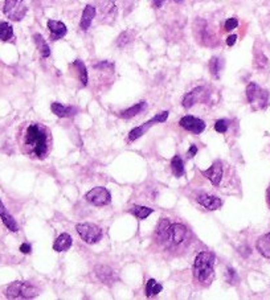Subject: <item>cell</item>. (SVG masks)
Instances as JSON below:
<instances>
[{
    "mask_svg": "<svg viewBox=\"0 0 270 300\" xmlns=\"http://www.w3.org/2000/svg\"><path fill=\"white\" fill-rule=\"evenodd\" d=\"M19 143L24 155L44 160L52 150V132L41 123H27L21 128Z\"/></svg>",
    "mask_w": 270,
    "mask_h": 300,
    "instance_id": "cell-1",
    "label": "cell"
},
{
    "mask_svg": "<svg viewBox=\"0 0 270 300\" xmlns=\"http://www.w3.org/2000/svg\"><path fill=\"white\" fill-rule=\"evenodd\" d=\"M215 257L211 253L203 251L195 259L193 263V276L197 282H208L213 275Z\"/></svg>",
    "mask_w": 270,
    "mask_h": 300,
    "instance_id": "cell-2",
    "label": "cell"
},
{
    "mask_svg": "<svg viewBox=\"0 0 270 300\" xmlns=\"http://www.w3.org/2000/svg\"><path fill=\"white\" fill-rule=\"evenodd\" d=\"M39 290L28 282H13L9 284L5 296L8 299H32L38 296Z\"/></svg>",
    "mask_w": 270,
    "mask_h": 300,
    "instance_id": "cell-3",
    "label": "cell"
},
{
    "mask_svg": "<svg viewBox=\"0 0 270 300\" xmlns=\"http://www.w3.org/2000/svg\"><path fill=\"white\" fill-rule=\"evenodd\" d=\"M246 98L248 102L253 106L254 110H260V109H265L268 106V101H269V93L262 89L257 83L250 82L246 86Z\"/></svg>",
    "mask_w": 270,
    "mask_h": 300,
    "instance_id": "cell-4",
    "label": "cell"
},
{
    "mask_svg": "<svg viewBox=\"0 0 270 300\" xmlns=\"http://www.w3.org/2000/svg\"><path fill=\"white\" fill-rule=\"evenodd\" d=\"M3 12L9 20L21 21L27 15V5L24 0H4Z\"/></svg>",
    "mask_w": 270,
    "mask_h": 300,
    "instance_id": "cell-5",
    "label": "cell"
},
{
    "mask_svg": "<svg viewBox=\"0 0 270 300\" xmlns=\"http://www.w3.org/2000/svg\"><path fill=\"white\" fill-rule=\"evenodd\" d=\"M76 230L78 233V235L89 245L97 243L102 238V229L100 226H97L94 224H78L76 226Z\"/></svg>",
    "mask_w": 270,
    "mask_h": 300,
    "instance_id": "cell-6",
    "label": "cell"
},
{
    "mask_svg": "<svg viewBox=\"0 0 270 300\" xmlns=\"http://www.w3.org/2000/svg\"><path fill=\"white\" fill-rule=\"evenodd\" d=\"M85 198L93 205L104 206L108 205L109 202L112 201V194L104 187H97V188H93L92 190H89L85 194Z\"/></svg>",
    "mask_w": 270,
    "mask_h": 300,
    "instance_id": "cell-7",
    "label": "cell"
},
{
    "mask_svg": "<svg viewBox=\"0 0 270 300\" xmlns=\"http://www.w3.org/2000/svg\"><path fill=\"white\" fill-rule=\"evenodd\" d=\"M168 111H163V112H160V114H156V115L153 118V119H150L149 122H146V123H143L142 126H139V127L134 128V130H131V132L129 134V139L133 142V140H137L139 139L142 135H145L146 131H149L150 127H153L155 123H163V122H166L167 118H168Z\"/></svg>",
    "mask_w": 270,
    "mask_h": 300,
    "instance_id": "cell-8",
    "label": "cell"
},
{
    "mask_svg": "<svg viewBox=\"0 0 270 300\" xmlns=\"http://www.w3.org/2000/svg\"><path fill=\"white\" fill-rule=\"evenodd\" d=\"M179 124H180L184 130L193 132V134H201V132L205 130V122L192 115L183 116V118L180 119V122H179Z\"/></svg>",
    "mask_w": 270,
    "mask_h": 300,
    "instance_id": "cell-9",
    "label": "cell"
},
{
    "mask_svg": "<svg viewBox=\"0 0 270 300\" xmlns=\"http://www.w3.org/2000/svg\"><path fill=\"white\" fill-rule=\"evenodd\" d=\"M187 238V227L182 224H174L170 226V233H168V239L174 245H180Z\"/></svg>",
    "mask_w": 270,
    "mask_h": 300,
    "instance_id": "cell-10",
    "label": "cell"
},
{
    "mask_svg": "<svg viewBox=\"0 0 270 300\" xmlns=\"http://www.w3.org/2000/svg\"><path fill=\"white\" fill-rule=\"evenodd\" d=\"M204 176L207 177L208 180L211 181L213 185H220L221 179H223V165L219 160L215 161L212 164V167H209L207 171H203L201 172Z\"/></svg>",
    "mask_w": 270,
    "mask_h": 300,
    "instance_id": "cell-11",
    "label": "cell"
},
{
    "mask_svg": "<svg viewBox=\"0 0 270 300\" xmlns=\"http://www.w3.org/2000/svg\"><path fill=\"white\" fill-rule=\"evenodd\" d=\"M196 200H197L200 205H203L204 208L208 210H217L220 209L221 205H223L221 198L216 197V196H211V194L207 193H200Z\"/></svg>",
    "mask_w": 270,
    "mask_h": 300,
    "instance_id": "cell-12",
    "label": "cell"
},
{
    "mask_svg": "<svg viewBox=\"0 0 270 300\" xmlns=\"http://www.w3.org/2000/svg\"><path fill=\"white\" fill-rule=\"evenodd\" d=\"M204 95H207V93H205V89L201 86L196 87V89H193L192 91H190V93L184 97L183 107H186V109H190V107L193 106L196 102L203 101Z\"/></svg>",
    "mask_w": 270,
    "mask_h": 300,
    "instance_id": "cell-13",
    "label": "cell"
},
{
    "mask_svg": "<svg viewBox=\"0 0 270 300\" xmlns=\"http://www.w3.org/2000/svg\"><path fill=\"white\" fill-rule=\"evenodd\" d=\"M0 218H1V221H3V224H4L5 227H7L8 230L13 231V233L19 230L17 222L15 221V218L8 213V210H7V208H5L1 200H0Z\"/></svg>",
    "mask_w": 270,
    "mask_h": 300,
    "instance_id": "cell-14",
    "label": "cell"
},
{
    "mask_svg": "<svg viewBox=\"0 0 270 300\" xmlns=\"http://www.w3.org/2000/svg\"><path fill=\"white\" fill-rule=\"evenodd\" d=\"M96 275L105 284H113L116 280V274L113 271V268H110L109 266H104V264L97 266Z\"/></svg>",
    "mask_w": 270,
    "mask_h": 300,
    "instance_id": "cell-15",
    "label": "cell"
},
{
    "mask_svg": "<svg viewBox=\"0 0 270 300\" xmlns=\"http://www.w3.org/2000/svg\"><path fill=\"white\" fill-rule=\"evenodd\" d=\"M48 29L52 33V40H58L67 35L68 29L67 25L64 24L63 21L58 20H49L48 21Z\"/></svg>",
    "mask_w": 270,
    "mask_h": 300,
    "instance_id": "cell-16",
    "label": "cell"
},
{
    "mask_svg": "<svg viewBox=\"0 0 270 300\" xmlns=\"http://www.w3.org/2000/svg\"><path fill=\"white\" fill-rule=\"evenodd\" d=\"M94 17H96V7L87 4L86 7H85V9H83L82 16H81V21H79V27H81V29L87 31L89 27H90V24H92V21Z\"/></svg>",
    "mask_w": 270,
    "mask_h": 300,
    "instance_id": "cell-17",
    "label": "cell"
},
{
    "mask_svg": "<svg viewBox=\"0 0 270 300\" xmlns=\"http://www.w3.org/2000/svg\"><path fill=\"white\" fill-rule=\"evenodd\" d=\"M50 109L53 111V114H56V115L60 116V118H68V116L75 115L76 112H77V109H75V107L64 106V105L58 102L52 103V105H50Z\"/></svg>",
    "mask_w": 270,
    "mask_h": 300,
    "instance_id": "cell-18",
    "label": "cell"
},
{
    "mask_svg": "<svg viewBox=\"0 0 270 300\" xmlns=\"http://www.w3.org/2000/svg\"><path fill=\"white\" fill-rule=\"evenodd\" d=\"M72 243H73V239H72L71 235L67 234V233H64V234L58 235L57 239L54 241L53 249L56 251H58V253L67 251L72 247Z\"/></svg>",
    "mask_w": 270,
    "mask_h": 300,
    "instance_id": "cell-19",
    "label": "cell"
},
{
    "mask_svg": "<svg viewBox=\"0 0 270 300\" xmlns=\"http://www.w3.org/2000/svg\"><path fill=\"white\" fill-rule=\"evenodd\" d=\"M257 250L265 258H270V233L264 234L257 241Z\"/></svg>",
    "mask_w": 270,
    "mask_h": 300,
    "instance_id": "cell-20",
    "label": "cell"
},
{
    "mask_svg": "<svg viewBox=\"0 0 270 300\" xmlns=\"http://www.w3.org/2000/svg\"><path fill=\"white\" fill-rule=\"evenodd\" d=\"M170 220L168 218H162L160 220V222H159V226H158V230H156V235H158V238L162 241V242H164V241H168V233H170Z\"/></svg>",
    "mask_w": 270,
    "mask_h": 300,
    "instance_id": "cell-21",
    "label": "cell"
},
{
    "mask_svg": "<svg viewBox=\"0 0 270 300\" xmlns=\"http://www.w3.org/2000/svg\"><path fill=\"white\" fill-rule=\"evenodd\" d=\"M34 40H35V44H36V46H38L39 52H40V54H41V57L46 58L50 56V48L49 45L46 44L45 40H44V37L41 36V35H39V33H36L34 36Z\"/></svg>",
    "mask_w": 270,
    "mask_h": 300,
    "instance_id": "cell-22",
    "label": "cell"
},
{
    "mask_svg": "<svg viewBox=\"0 0 270 300\" xmlns=\"http://www.w3.org/2000/svg\"><path fill=\"white\" fill-rule=\"evenodd\" d=\"M145 107H146V102H139L137 103V105H134V106L129 107V109H126V110L122 111L121 116L122 118H126V119L133 118V116L138 115L139 112H142V111L145 110Z\"/></svg>",
    "mask_w": 270,
    "mask_h": 300,
    "instance_id": "cell-23",
    "label": "cell"
},
{
    "mask_svg": "<svg viewBox=\"0 0 270 300\" xmlns=\"http://www.w3.org/2000/svg\"><path fill=\"white\" fill-rule=\"evenodd\" d=\"M73 68H75V69L77 70V73H78L79 82L82 83V86H86L87 85V72H86V66H85V64H83L82 61H79V60H76V61L73 62Z\"/></svg>",
    "mask_w": 270,
    "mask_h": 300,
    "instance_id": "cell-24",
    "label": "cell"
},
{
    "mask_svg": "<svg viewBox=\"0 0 270 300\" xmlns=\"http://www.w3.org/2000/svg\"><path fill=\"white\" fill-rule=\"evenodd\" d=\"M171 169H172V173H174L175 177H180L184 175V164L182 157L176 155V156L172 157L171 160Z\"/></svg>",
    "mask_w": 270,
    "mask_h": 300,
    "instance_id": "cell-25",
    "label": "cell"
},
{
    "mask_svg": "<svg viewBox=\"0 0 270 300\" xmlns=\"http://www.w3.org/2000/svg\"><path fill=\"white\" fill-rule=\"evenodd\" d=\"M13 37V28L12 25L1 21L0 23V41H9Z\"/></svg>",
    "mask_w": 270,
    "mask_h": 300,
    "instance_id": "cell-26",
    "label": "cell"
},
{
    "mask_svg": "<svg viewBox=\"0 0 270 300\" xmlns=\"http://www.w3.org/2000/svg\"><path fill=\"white\" fill-rule=\"evenodd\" d=\"M153 212H154V209L147 208V206H133V208L130 209V213L134 214V216L139 218V220H145V218L149 217Z\"/></svg>",
    "mask_w": 270,
    "mask_h": 300,
    "instance_id": "cell-27",
    "label": "cell"
},
{
    "mask_svg": "<svg viewBox=\"0 0 270 300\" xmlns=\"http://www.w3.org/2000/svg\"><path fill=\"white\" fill-rule=\"evenodd\" d=\"M163 290V287L159 283H156L155 279H149L147 284H146V295L151 298V296H155L160 294Z\"/></svg>",
    "mask_w": 270,
    "mask_h": 300,
    "instance_id": "cell-28",
    "label": "cell"
},
{
    "mask_svg": "<svg viewBox=\"0 0 270 300\" xmlns=\"http://www.w3.org/2000/svg\"><path fill=\"white\" fill-rule=\"evenodd\" d=\"M209 72L215 78H220V60L217 57H212L209 61Z\"/></svg>",
    "mask_w": 270,
    "mask_h": 300,
    "instance_id": "cell-29",
    "label": "cell"
},
{
    "mask_svg": "<svg viewBox=\"0 0 270 300\" xmlns=\"http://www.w3.org/2000/svg\"><path fill=\"white\" fill-rule=\"evenodd\" d=\"M114 0H96L97 7L102 11V13H108L113 11V8H116V5L113 3Z\"/></svg>",
    "mask_w": 270,
    "mask_h": 300,
    "instance_id": "cell-30",
    "label": "cell"
},
{
    "mask_svg": "<svg viewBox=\"0 0 270 300\" xmlns=\"http://www.w3.org/2000/svg\"><path fill=\"white\" fill-rule=\"evenodd\" d=\"M133 33L130 32V31H126V32H122L121 35H119V37L116 38V45L119 46V48H122V46L127 45L131 40H133Z\"/></svg>",
    "mask_w": 270,
    "mask_h": 300,
    "instance_id": "cell-31",
    "label": "cell"
},
{
    "mask_svg": "<svg viewBox=\"0 0 270 300\" xmlns=\"http://www.w3.org/2000/svg\"><path fill=\"white\" fill-rule=\"evenodd\" d=\"M215 130H216L217 132H220V134H225L227 130H228V120L227 119L217 120L216 123H215Z\"/></svg>",
    "mask_w": 270,
    "mask_h": 300,
    "instance_id": "cell-32",
    "label": "cell"
},
{
    "mask_svg": "<svg viewBox=\"0 0 270 300\" xmlns=\"http://www.w3.org/2000/svg\"><path fill=\"white\" fill-rule=\"evenodd\" d=\"M257 68H266L268 66V58L264 56L262 53L256 54V61H254Z\"/></svg>",
    "mask_w": 270,
    "mask_h": 300,
    "instance_id": "cell-33",
    "label": "cell"
},
{
    "mask_svg": "<svg viewBox=\"0 0 270 300\" xmlns=\"http://www.w3.org/2000/svg\"><path fill=\"white\" fill-rule=\"evenodd\" d=\"M237 27H238V21H237V19H234V17L228 19V20L225 21V31H228V32H231L233 29H236Z\"/></svg>",
    "mask_w": 270,
    "mask_h": 300,
    "instance_id": "cell-34",
    "label": "cell"
},
{
    "mask_svg": "<svg viewBox=\"0 0 270 300\" xmlns=\"http://www.w3.org/2000/svg\"><path fill=\"white\" fill-rule=\"evenodd\" d=\"M227 276H228L229 283H233V282H234V279H237L236 272H234V270H233V268H228V271H227Z\"/></svg>",
    "mask_w": 270,
    "mask_h": 300,
    "instance_id": "cell-35",
    "label": "cell"
},
{
    "mask_svg": "<svg viewBox=\"0 0 270 300\" xmlns=\"http://www.w3.org/2000/svg\"><path fill=\"white\" fill-rule=\"evenodd\" d=\"M236 41H237V36H236V35H231V36H229L228 38H227V45H228V46H233V45H234V44H236Z\"/></svg>",
    "mask_w": 270,
    "mask_h": 300,
    "instance_id": "cell-36",
    "label": "cell"
},
{
    "mask_svg": "<svg viewBox=\"0 0 270 300\" xmlns=\"http://www.w3.org/2000/svg\"><path fill=\"white\" fill-rule=\"evenodd\" d=\"M20 251L24 254H29L31 253V245L29 243H23L20 246Z\"/></svg>",
    "mask_w": 270,
    "mask_h": 300,
    "instance_id": "cell-37",
    "label": "cell"
},
{
    "mask_svg": "<svg viewBox=\"0 0 270 300\" xmlns=\"http://www.w3.org/2000/svg\"><path fill=\"white\" fill-rule=\"evenodd\" d=\"M197 153V147L196 146H191L190 151H188V157H193Z\"/></svg>",
    "mask_w": 270,
    "mask_h": 300,
    "instance_id": "cell-38",
    "label": "cell"
},
{
    "mask_svg": "<svg viewBox=\"0 0 270 300\" xmlns=\"http://www.w3.org/2000/svg\"><path fill=\"white\" fill-rule=\"evenodd\" d=\"M164 1H166V0H154V4L159 8V7H162Z\"/></svg>",
    "mask_w": 270,
    "mask_h": 300,
    "instance_id": "cell-39",
    "label": "cell"
},
{
    "mask_svg": "<svg viewBox=\"0 0 270 300\" xmlns=\"http://www.w3.org/2000/svg\"><path fill=\"white\" fill-rule=\"evenodd\" d=\"M266 198H268V204L270 206V187L268 188V192H266Z\"/></svg>",
    "mask_w": 270,
    "mask_h": 300,
    "instance_id": "cell-40",
    "label": "cell"
},
{
    "mask_svg": "<svg viewBox=\"0 0 270 300\" xmlns=\"http://www.w3.org/2000/svg\"><path fill=\"white\" fill-rule=\"evenodd\" d=\"M174 1H176V3H182L183 0H174Z\"/></svg>",
    "mask_w": 270,
    "mask_h": 300,
    "instance_id": "cell-41",
    "label": "cell"
}]
</instances>
